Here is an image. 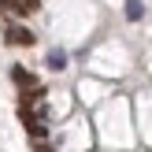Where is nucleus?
I'll list each match as a JSON object with an SVG mask.
<instances>
[{"label": "nucleus", "instance_id": "nucleus-1", "mask_svg": "<svg viewBox=\"0 0 152 152\" xmlns=\"http://www.w3.org/2000/svg\"><path fill=\"white\" fill-rule=\"evenodd\" d=\"M4 41L7 45H34V34L19 22H4Z\"/></svg>", "mask_w": 152, "mask_h": 152}, {"label": "nucleus", "instance_id": "nucleus-2", "mask_svg": "<svg viewBox=\"0 0 152 152\" xmlns=\"http://www.w3.org/2000/svg\"><path fill=\"white\" fill-rule=\"evenodd\" d=\"M11 82H15V86L22 89V93H26V89H37V86H41V82H37L34 74L26 71V67H11Z\"/></svg>", "mask_w": 152, "mask_h": 152}, {"label": "nucleus", "instance_id": "nucleus-3", "mask_svg": "<svg viewBox=\"0 0 152 152\" xmlns=\"http://www.w3.org/2000/svg\"><path fill=\"white\" fill-rule=\"evenodd\" d=\"M45 67H48V71H63V67H67V52H63V48H48Z\"/></svg>", "mask_w": 152, "mask_h": 152}, {"label": "nucleus", "instance_id": "nucleus-4", "mask_svg": "<svg viewBox=\"0 0 152 152\" xmlns=\"http://www.w3.org/2000/svg\"><path fill=\"white\" fill-rule=\"evenodd\" d=\"M145 15V4L141 0H126V19H141Z\"/></svg>", "mask_w": 152, "mask_h": 152}]
</instances>
